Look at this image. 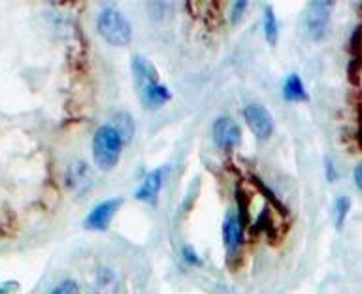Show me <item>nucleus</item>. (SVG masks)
<instances>
[{
  "label": "nucleus",
  "mask_w": 362,
  "mask_h": 294,
  "mask_svg": "<svg viewBox=\"0 0 362 294\" xmlns=\"http://www.w3.org/2000/svg\"><path fill=\"white\" fill-rule=\"evenodd\" d=\"M121 151H123V138L113 129V124H104L96 130L93 138V157L98 168L112 170L117 165Z\"/></svg>",
  "instance_id": "f257e3e1"
},
{
  "label": "nucleus",
  "mask_w": 362,
  "mask_h": 294,
  "mask_svg": "<svg viewBox=\"0 0 362 294\" xmlns=\"http://www.w3.org/2000/svg\"><path fill=\"white\" fill-rule=\"evenodd\" d=\"M96 29L110 46L123 47L129 46L132 40V27L129 19L115 8H106L98 13Z\"/></svg>",
  "instance_id": "f03ea898"
},
{
  "label": "nucleus",
  "mask_w": 362,
  "mask_h": 294,
  "mask_svg": "<svg viewBox=\"0 0 362 294\" xmlns=\"http://www.w3.org/2000/svg\"><path fill=\"white\" fill-rule=\"evenodd\" d=\"M332 8L334 2H330V0H313L308 4L306 12H304V29L311 40H321L327 34Z\"/></svg>",
  "instance_id": "7ed1b4c3"
},
{
  "label": "nucleus",
  "mask_w": 362,
  "mask_h": 294,
  "mask_svg": "<svg viewBox=\"0 0 362 294\" xmlns=\"http://www.w3.org/2000/svg\"><path fill=\"white\" fill-rule=\"evenodd\" d=\"M244 117L251 132L259 140H268L273 132V117L266 108L261 104H250L244 108Z\"/></svg>",
  "instance_id": "20e7f679"
},
{
  "label": "nucleus",
  "mask_w": 362,
  "mask_h": 294,
  "mask_svg": "<svg viewBox=\"0 0 362 294\" xmlns=\"http://www.w3.org/2000/svg\"><path fill=\"white\" fill-rule=\"evenodd\" d=\"M214 136L215 146L221 149H234V147L242 141V130L238 127L236 121H232L231 117H219L214 123Z\"/></svg>",
  "instance_id": "39448f33"
},
{
  "label": "nucleus",
  "mask_w": 362,
  "mask_h": 294,
  "mask_svg": "<svg viewBox=\"0 0 362 294\" xmlns=\"http://www.w3.org/2000/svg\"><path fill=\"white\" fill-rule=\"evenodd\" d=\"M123 204L121 198H112V200L101 202L95 210H91V213L85 217V229L89 230H106L112 223L113 215L117 213L119 206Z\"/></svg>",
  "instance_id": "423d86ee"
},
{
  "label": "nucleus",
  "mask_w": 362,
  "mask_h": 294,
  "mask_svg": "<svg viewBox=\"0 0 362 294\" xmlns=\"http://www.w3.org/2000/svg\"><path fill=\"white\" fill-rule=\"evenodd\" d=\"M164 183V168H157V170L149 172L140 188L136 191V196L140 202H148V204H155L159 198L160 187Z\"/></svg>",
  "instance_id": "0eeeda50"
},
{
  "label": "nucleus",
  "mask_w": 362,
  "mask_h": 294,
  "mask_svg": "<svg viewBox=\"0 0 362 294\" xmlns=\"http://www.w3.org/2000/svg\"><path fill=\"white\" fill-rule=\"evenodd\" d=\"M140 91V98H142L143 106L151 110V108H160L162 104H167L170 98H172V94H170V89L167 85H162V83H146L142 87H138Z\"/></svg>",
  "instance_id": "6e6552de"
},
{
  "label": "nucleus",
  "mask_w": 362,
  "mask_h": 294,
  "mask_svg": "<svg viewBox=\"0 0 362 294\" xmlns=\"http://www.w3.org/2000/svg\"><path fill=\"white\" fill-rule=\"evenodd\" d=\"M132 74H134L138 87H142L146 83L159 82V72H157V68L148 59L140 57V55L132 57Z\"/></svg>",
  "instance_id": "1a4fd4ad"
},
{
  "label": "nucleus",
  "mask_w": 362,
  "mask_h": 294,
  "mask_svg": "<svg viewBox=\"0 0 362 294\" xmlns=\"http://www.w3.org/2000/svg\"><path fill=\"white\" fill-rule=\"evenodd\" d=\"M223 240H225V248L228 251H234L242 241V224H240V219L232 213L226 215L225 224H223Z\"/></svg>",
  "instance_id": "9d476101"
},
{
  "label": "nucleus",
  "mask_w": 362,
  "mask_h": 294,
  "mask_svg": "<svg viewBox=\"0 0 362 294\" xmlns=\"http://www.w3.org/2000/svg\"><path fill=\"white\" fill-rule=\"evenodd\" d=\"M283 98L289 102H306L309 98L298 74H291L283 83Z\"/></svg>",
  "instance_id": "9b49d317"
},
{
  "label": "nucleus",
  "mask_w": 362,
  "mask_h": 294,
  "mask_svg": "<svg viewBox=\"0 0 362 294\" xmlns=\"http://www.w3.org/2000/svg\"><path fill=\"white\" fill-rule=\"evenodd\" d=\"M278 19L273 15V10L270 6L264 8V36H266V41L270 46H276L278 41Z\"/></svg>",
  "instance_id": "f8f14e48"
},
{
  "label": "nucleus",
  "mask_w": 362,
  "mask_h": 294,
  "mask_svg": "<svg viewBox=\"0 0 362 294\" xmlns=\"http://www.w3.org/2000/svg\"><path fill=\"white\" fill-rule=\"evenodd\" d=\"M349 207H351V200L347 196H340L336 204H334V215H336V226L342 229L345 223V217H347V213H349Z\"/></svg>",
  "instance_id": "ddd939ff"
},
{
  "label": "nucleus",
  "mask_w": 362,
  "mask_h": 294,
  "mask_svg": "<svg viewBox=\"0 0 362 294\" xmlns=\"http://www.w3.org/2000/svg\"><path fill=\"white\" fill-rule=\"evenodd\" d=\"M49 294H79V287L74 279H66V281L59 283Z\"/></svg>",
  "instance_id": "4468645a"
},
{
  "label": "nucleus",
  "mask_w": 362,
  "mask_h": 294,
  "mask_svg": "<svg viewBox=\"0 0 362 294\" xmlns=\"http://www.w3.org/2000/svg\"><path fill=\"white\" fill-rule=\"evenodd\" d=\"M245 8H247V2H234L232 4V23H238L240 18L244 15Z\"/></svg>",
  "instance_id": "2eb2a0df"
},
{
  "label": "nucleus",
  "mask_w": 362,
  "mask_h": 294,
  "mask_svg": "<svg viewBox=\"0 0 362 294\" xmlns=\"http://www.w3.org/2000/svg\"><path fill=\"white\" fill-rule=\"evenodd\" d=\"M183 259H185V262H189L190 266L200 264V259H198V255L195 253V249L183 248Z\"/></svg>",
  "instance_id": "dca6fc26"
},
{
  "label": "nucleus",
  "mask_w": 362,
  "mask_h": 294,
  "mask_svg": "<svg viewBox=\"0 0 362 294\" xmlns=\"http://www.w3.org/2000/svg\"><path fill=\"white\" fill-rule=\"evenodd\" d=\"M355 183H356V187L362 191V162L355 168Z\"/></svg>",
  "instance_id": "f3484780"
},
{
  "label": "nucleus",
  "mask_w": 362,
  "mask_h": 294,
  "mask_svg": "<svg viewBox=\"0 0 362 294\" xmlns=\"http://www.w3.org/2000/svg\"><path fill=\"white\" fill-rule=\"evenodd\" d=\"M327 170H328V179L330 181H334V177H336V172H334V166L330 160H327Z\"/></svg>",
  "instance_id": "a211bd4d"
},
{
  "label": "nucleus",
  "mask_w": 362,
  "mask_h": 294,
  "mask_svg": "<svg viewBox=\"0 0 362 294\" xmlns=\"http://www.w3.org/2000/svg\"><path fill=\"white\" fill-rule=\"evenodd\" d=\"M0 294H2V293H0Z\"/></svg>",
  "instance_id": "6ab92c4d"
}]
</instances>
